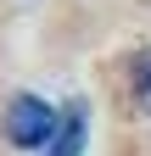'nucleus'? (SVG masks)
<instances>
[{
    "label": "nucleus",
    "mask_w": 151,
    "mask_h": 156,
    "mask_svg": "<svg viewBox=\"0 0 151 156\" xmlns=\"http://www.w3.org/2000/svg\"><path fill=\"white\" fill-rule=\"evenodd\" d=\"M134 106L151 117V56H140V67H134Z\"/></svg>",
    "instance_id": "nucleus-3"
},
{
    "label": "nucleus",
    "mask_w": 151,
    "mask_h": 156,
    "mask_svg": "<svg viewBox=\"0 0 151 156\" xmlns=\"http://www.w3.org/2000/svg\"><path fill=\"white\" fill-rule=\"evenodd\" d=\"M45 151L50 156H79L84 151V106H62L56 112V128H50Z\"/></svg>",
    "instance_id": "nucleus-2"
},
{
    "label": "nucleus",
    "mask_w": 151,
    "mask_h": 156,
    "mask_svg": "<svg viewBox=\"0 0 151 156\" xmlns=\"http://www.w3.org/2000/svg\"><path fill=\"white\" fill-rule=\"evenodd\" d=\"M50 128H56V106H45L39 95H11V106H6V140L17 151H45Z\"/></svg>",
    "instance_id": "nucleus-1"
}]
</instances>
